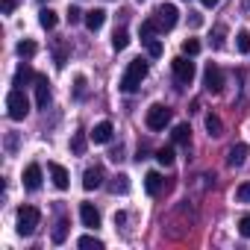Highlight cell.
I'll return each mask as SVG.
<instances>
[{"label":"cell","instance_id":"4fadbf2b","mask_svg":"<svg viewBox=\"0 0 250 250\" xmlns=\"http://www.w3.org/2000/svg\"><path fill=\"white\" fill-rule=\"evenodd\" d=\"M112 133H115V127L109 121H100V124H94V130H91V142L94 145H106V142H112Z\"/></svg>","mask_w":250,"mask_h":250},{"label":"cell","instance_id":"484cf974","mask_svg":"<svg viewBox=\"0 0 250 250\" xmlns=\"http://www.w3.org/2000/svg\"><path fill=\"white\" fill-rule=\"evenodd\" d=\"M68 238V221L62 218V221H56V227H53V244H62Z\"/></svg>","mask_w":250,"mask_h":250},{"label":"cell","instance_id":"9a60e30c","mask_svg":"<svg viewBox=\"0 0 250 250\" xmlns=\"http://www.w3.org/2000/svg\"><path fill=\"white\" fill-rule=\"evenodd\" d=\"M24 188L27 191H39L42 188V168L39 165H27V171H24Z\"/></svg>","mask_w":250,"mask_h":250},{"label":"cell","instance_id":"d590c367","mask_svg":"<svg viewBox=\"0 0 250 250\" xmlns=\"http://www.w3.org/2000/svg\"><path fill=\"white\" fill-rule=\"evenodd\" d=\"M238 232H241L244 238H250V215H241V221H238Z\"/></svg>","mask_w":250,"mask_h":250},{"label":"cell","instance_id":"52a82bcc","mask_svg":"<svg viewBox=\"0 0 250 250\" xmlns=\"http://www.w3.org/2000/svg\"><path fill=\"white\" fill-rule=\"evenodd\" d=\"M203 85H206V91L221 94V88H224V71H221L215 62L206 65V71H203Z\"/></svg>","mask_w":250,"mask_h":250},{"label":"cell","instance_id":"8d00e7d4","mask_svg":"<svg viewBox=\"0 0 250 250\" xmlns=\"http://www.w3.org/2000/svg\"><path fill=\"white\" fill-rule=\"evenodd\" d=\"M15 6H18V0H3V3H0L3 15H12V12H15Z\"/></svg>","mask_w":250,"mask_h":250},{"label":"cell","instance_id":"7a4b0ae2","mask_svg":"<svg viewBox=\"0 0 250 250\" xmlns=\"http://www.w3.org/2000/svg\"><path fill=\"white\" fill-rule=\"evenodd\" d=\"M27 112H30V100H27L24 88H12L9 97H6V115H9L12 121H24Z\"/></svg>","mask_w":250,"mask_h":250},{"label":"cell","instance_id":"2e32d148","mask_svg":"<svg viewBox=\"0 0 250 250\" xmlns=\"http://www.w3.org/2000/svg\"><path fill=\"white\" fill-rule=\"evenodd\" d=\"M145 188H147V194H150V197L162 194V188H165L162 174H159V171H147V177H145Z\"/></svg>","mask_w":250,"mask_h":250},{"label":"cell","instance_id":"6da1fadb","mask_svg":"<svg viewBox=\"0 0 250 250\" xmlns=\"http://www.w3.org/2000/svg\"><path fill=\"white\" fill-rule=\"evenodd\" d=\"M145 77H147V62L145 59H133L127 65V71H124V77H121V91H127V94L139 91V85L145 83Z\"/></svg>","mask_w":250,"mask_h":250},{"label":"cell","instance_id":"60d3db41","mask_svg":"<svg viewBox=\"0 0 250 250\" xmlns=\"http://www.w3.org/2000/svg\"><path fill=\"white\" fill-rule=\"evenodd\" d=\"M200 3H203L206 9H212V6H218V3H221V0H200Z\"/></svg>","mask_w":250,"mask_h":250},{"label":"cell","instance_id":"277c9868","mask_svg":"<svg viewBox=\"0 0 250 250\" xmlns=\"http://www.w3.org/2000/svg\"><path fill=\"white\" fill-rule=\"evenodd\" d=\"M42 221V212L36 206H21L18 209V235H33Z\"/></svg>","mask_w":250,"mask_h":250},{"label":"cell","instance_id":"8992f818","mask_svg":"<svg viewBox=\"0 0 250 250\" xmlns=\"http://www.w3.org/2000/svg\"><path fill=\"white\" fill-rule=\"evenodd\" d=\"M171 68H174V77H177L180 85H191V80H194V62H188L186 56H177L171 62Z\"/></svg>","mask_w":250,"mask_h":250},{"label":"cell","instance_id":"5b68a950","mask_svg":"<svg viewBox=\"0 0 250 250\" xmlns=\"http://www.w3.org/2000/svg\"><path fill=\"white\" fill-rule=\"evenodd\" d=\"M147 127L150 130H165L168 124H171V109L168 106H162V103H153L150 109H147Z\"/></svg>","mask_w":250,"mask_h":250},{"label":"cell","instance_id":"74e56055","mask_svg":"<svg viewBox=\"0 0 250 250\" xmlns=\"http://www.w3.org/2000/svg\"><path fill=\"white\" fill-rule=\"evenodd\" d=\"M80 18H83V12H80L77 6H71V9H68V21H71V24H77Z\"/></svg>","mask_w":250,"mask_h":250},{"label":"cell","instance_id":"e575fe53","mask_svg":"<svg viewBox=\"0 0 250 250\" xmlns=\"http://www.w3.org/2000/svg\"><path fill=\"white\" fill-rule=\"evenodd\" d=\"M224 33H227V30L218 24V27H215V39H212V47H215V50H221V47H224Z\"/></svg>","mask_w":250,"mask_h":250},{"label":"cell","instance_id":"30bf717a","mask_svg":"<svg viewBox=\"0 0 250 250\" xmlns=\"http://www.w3.org/2000/svg\"><path fill=\"white\" fill-rule=\"evenodd\" d=\"M36 77H39V74H36V71L30 68V62H21V65L15 68V77H12V85H15V88H24L27 83H36Z\"/></svg>","mask_w":250,"mask_h":250},{"label":"cell","instance_id":"d6a6232c","mask_svg":"<svg viewBox=\"0 0 250 250\" xmlns=\"http://www.w3.org/2000/svg\"><path fill=\"white\" fill-rule=\"evenodd\" d=\"M53 56H56V65L62 68V65H65V56H68V47H65V42H56V44H53Z\"/></svg>","mask_w":250,"mask_h":250},{"label":"cell","instance_id":"7c38bea8","mask_svg":"<svg viewBox=\"0 0 250 250\" xmlns=\"http://www.w3.org/2000/svg\"><path fill=\"white\" fill-rule=\"evenodd\" d=\"M80 218H83V227H88V229L100 227V212L94 209V203H80Z\"/></svg>","mask_w":250,"mask_h":250},{"label":"cell","instance_id":"1f68e13d","mask_svg":"<svg viewBox=\"0 0 250 250\" xmlns=\"http://www.w3.org/2000/svg\"><path fill=\"white\" fill-rule=\"evenodd\" d=\"M145 44H147V56H153V59L162 56V42H159V39H147Z\"/></svg>","mask_w":250,"mask_h":250},{"label":"cell","instance_id":"836d02e7","mask_svg":"<svg viewBox=\"0 0 250 250\" xmlns=\"http://www.w3.org/2000/svg\"><path fill=\"white\" fill-rule=\"evenodd\" d=\"M235 200H238V203H250V183H241V186L235 188Z\"/></svg>","mask_w":250,"mask_h":250},{"label":"cell","instance_id":"f546056e","mask_svg":"<svg viewBox=\"0 0 250 250\" xmlns=\"http://www.w3.org/2000/svg\"><path fill=\"white\" fill-rule=\"evenodd\" d=\"M200 53V42L197 39H186L183 42V56H197Z\"/></svg>","mask_w":250,"mask_h":250},{"label":"cell","instance_id":"9c48e42d","mask_svg":"<svg viewBox=\"0 0 250 250\" xmlns=\"http://www.w3.org/2000/svg\"><path fill=\"white\" fill-rule=\"evenodd\" d=\"M100 186H103V165L85 168V174H83V188H85V191H94V188H100Z\"/></svg>","mask_w":250,"mask_h":250},{"label":"cell","instance_id":"3957f363","mask_svg":"<svg viewBox=\"0 0 250 250\" xmlns=\"http://www.w3.org/2000/svg\"><path fill=\"white\" fill-rule=\"evenodd\" d=\"M153 21H156V27H159L162 33H168V30L177 27V21H180V9H177L174 3H162V6H156Z\"/></svg>","mask_w":250,"mask_h":250},{"label":"cell","instance_id":"d4e9b609","mask_svg":"<svg viewBox=\"0 0 250 250\" xmlns=\"http://www.w3.org/2000/svg\"><path fill=\"white\" fill-rule=\"evenodd\" d=\"M77 247H83V250H103V241H100L97 235H83V238L77 241Z\"/></svg>","mask_w":250,"mask_h":250},{"label":"cell","instance_id":"d6986e66","mask_svg":"<svg viewBox=\"0 0 250 250\" xmlns=\"http://www.w3.org/2000/svg\"><path fill=\"white\" fill-rule=\"evenodd\" d=\"M109 191H112V194H127V191H130V177H127V174H118V177H112V183H109Z\"/></svg>","mask_w":250,"mask_h":250},{"label":"cell","instance_id":"ffe728a7","mask_svg":"<svg viewBox=\"0 0 250 250\" xmlns=\"http://www.w3.org/2000/svg\"><path fill=\"white\" fill-rule=\"evenodd\" d=\"M39 24H42L44 30H56V24H59V15H56L53 9H42V12H39Z\"/></svg>","mask_w":250,"mask_h":250},{"label":"cell","instance_id":"ba28073f","mask_svg":"<svg viewBox=\"0 0 250 250\" xmlns=\"http://www.w3.org/2000/svg\"><path fill=\"white\" fill-rule=\"evenodd\" d=\"M36 106L39 109H47L50 106V80H47V74H39L36 77Z\"/></svg>","mask_w":250,"mask_h":250},{"label":"cell","instance_id":"ab89813d","mask_svg":"<svg viewBox=\"0 0 250 250\" xmlns=\"http://www.w3.org/2000/svg\"><path fill=\"white\" fill-rule=\"evenodd\" d=\"M15 145H18V136H15V133H9V139H6V147H9V150H15Z\"/></svg>","mask_w":250,"mask_h":250},{"label":"cell","instance_id":"f1b7e54d","mask_svg":"<svg viewBox=\"0 0 250 250\" xmlns=\"http://www.w3.org/2000/svg\"><path fill=\"white\" fill-rule=\"evenodd\" d=\"M156 162L165 165V168L174 165V147H159V150H156Z\"/></svg>","mask_w":250,"mask_h":250},{"label":"cell","instance_id":"f35d334b","mask_svg":"<svg viewBox=\"0 0 250 250\" xmlns=\"http://www.w3.org/2000/svg\"><path fill=\"white\" fill-rule=\"evenodd\" d=\"M188 24H191V27H200V24H203V18H200L197 12H191V18H188Z\"/></svg>","mask_w":250,"mask_h":250},{"label":"cell","instance_id":"cb8c5ba5","mask_svg":"<svg viewBox=\"0 0 250 250\" xmlns=\"http://www.w3.org/2000/svg\"><path fill=\"white\" fill-rule=\"evenodd\" d=\"M85 94H88V80H85L83 74H77V77H74V97L83 100Z\"/></svg>","mask_w":250,"mask_h":250},{"label":"cell","instance_id":"ac0fdd59","mask_svg":"<svg viewBox=\"0 0 250 250\" xmlns=\"http://www.w3.org/2000/svg\"><path fill=\"white\" fill-rule=\"evenodd\" d=\"M171 142L174 145H183V147L191 142V127H188V124H177L174 133H171Z\"/></svg>","mask_w":250,"mask_h":250},{"label":"cell","instance_id":"83f0119b","mask_svg":"<svg viewBox=\"0 0 250 250\" xmlns=\"http://www.w3.org/2000/svg\"><path fill=\"white\" fill-rule=\"evenodd\" d=\"M159 33V27H156V21L153 18H147V21H142V42H147V39H153Z\"/></svg>","mask_w":250,"mask_h":250},{"label":"cell","instance_id":"603a6c76","mask_svg":"<svg viewBox=\"0 0 250 250\" xmlns=\"http://www.w3.org/2000/svg\"><path fill=\"white\" fill-rule=\"evenodd\" d=\"M36 50H39V44H36V42H30V39L18 42V56H21V59H30V56H36Z\"/></svg>","mask_w":250,"mask_h":250},{"label":"cell","instance_id":"4316f807","mask_svg":"<svg viewBox=\"0 0 250 250\" xmlns=\"http://www.w3.org/2000/svg\"><path fill=\"white\" fill-rule=\"evenodd\" d=\"M235 47H238V53H250V33L247 30L235 33Z\"/></svg>","mask_w":250,"mask_h":250},{"label":"cell","instance_id":"7402d4cb","mask_svg":"<svg viewBox=\"0 0 250 250\" xmlns=\"http://www.w3.org/2000/svg\"><path fill=\"white\" fill-rule=\"evenodd\" d=\"M127 44H130V33L124 30V27H121V30H115V36H112V47H115V50L121 53V50L127 47Z\"/></svg>","mask_w":250,"mask_h":250},{"label":"cell","instance_id":"44dd1931","mask_svg":"<svg viewBox=\"0 0 250 250\" xmlns=\"http://www.w3.org/2000/svg\"><path fill=\"white\" fill-rule=\"evenodd\" d=\"M206 130H209V136H215V139H218V136H224V124H221V118H218V115H212V112L206 115Z\"/></svg>","mask_w":250,"mask_h":250},{"label":"cell","instance_id":"4dcf8cb0","mask_svg":"<svg viewBox=\"0 0 250 250\" xmlns=\"http://www.w3.org/2000/svg\"><path fill=\"white\" fill-rule=\"evenodd\" d=\"M71 150H74L77 156L85 153V136H83V133H74V139H71Z\"/></svg>","mask_w":250,"mask_h":250},{"label":"cell","instance_id":"e0dca14e","mask_svg":"<svg viewBox=\"0 0 250 250\" xmlns=\"http://www.w3.org/2000/svg\"><path fill=\"white\" fill-rule=\"evenodd\" d=\"M85 27L91 30V33H97V30H103V24H106V12L103 9H91V12H85Z\"/></svg>","mask_w":250,"mask_h":250},{"label":"cell","instance_id":"8fae6325","mask_svg":"<svg viewBox=\"0 0 250 250\" xmlns=\"http://www.w3.org/2000/svg\"><path fill=\"white\" fill-rule=\"evenodd\" d=\"M247 153H250V147H247L244 142L232 145V147H229V153H227V165H229V168H241V165L247 162Z\"/></svg>","mask_w":250,"mask_h":250},{"label":"cell","instance_id":"5bb4252c","mask_svg":"<svg viewBox=\"0 0 250 250\" xmlns=\"http://www.w3.org/2000/svg\"><path fill=\"white\" fill-rule=\"evenodd\" d=\"M47 171H50V177H53V186H56L59 191H65V188L71 186V180H68V171H65L59 162H47Z\"/></svg>","mask_w":250,"mask_h":250}]
</instances>
